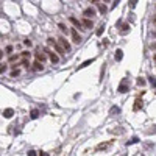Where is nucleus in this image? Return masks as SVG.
<instances>
[{
	"label": "nucleus",
	"instance_id": "obj_1",
	"mask_svg": "<svg viewBox=\"0 0 156 156\" xmlns=\"http://www.w3.org/2000/svg\"><path fill=\"white\" fill-rule=\"evenodd\" d=\"M47 44H48V45H52V47L55 48V52H56L59 56H64V55H66L64 48H63V47L59 45V42H58V41H55L53 38H48V39H47Z\"/></svg>",
	"mask_w": 156,
	"mask_h": 156
},
{
	"label": "nucleus",
	"instance_id": "obj_2",
	"mask_svg": "<svg viewBox=\"0 0 156 156\" xmlns=\"http://www.w3.org/2000/svg\"><path fill=\"white\" fill-rule=\"evenodd\" d=\"M44 53L47 55V58H50V61H52L53 64H58V63H59V55H58L56 52H53V50H50V48H44Z\"/></svg>",
	"mask_w": 156,
	"mask_h": 156
},
{
	"label": "nucleus",
	"instance_id": "obj_3",
	"mask_svg": "<svg viewBox=\"0 0 156 156\" xmlns=\"http://www.w3.org/2000/svg\"><path fill=\"white\" fill-rule=\"evenodd\" d=\"M58 42H59V45L64 48V52H67V53L70 52V44H69V41H67L64 36H61V38L58 39Z\"/></svg>",
	"mask_w": 156,
	"mask_h": 156
},
{
	"label": "nucleus",
	"instance_id": "obj_4",
	"mask_svg": "<svg viewBox=\"0 0 156 156\" xmlns=\"http://www.w3.org/2000/svg\"><path fill=\"white\" fill-rule=\"evenodd\" d=\"M34 58H36V61H39V63H44L45 59H47V55L44 53V50L41 52V50H38L36 53H34Z\"/></svg>",
	"mask_w": 156,
	"mask_h": 156
},
{
	"label": "nucleus",
	"instance_id": "obj_5",
	"mask_svg": "<svg viewBox=\"0 0 156 156\" xmlns=\"http://www.w3.org/2000/svg\"><path fill=\"white\" fill-rule=\"evenodd\" d=\"M70 34H72V41H73L75 44H80V42H81V36L78 34V31H77L75 28H72V31H70Z\"/></svg>",
	"mask_w": 156,
	"mask_h": 156
},
{
	"label": "nucleus",
	"instance_id": "obj_6",
	"mask_svg": "<svg viewBox=\"0 0 156 156\" xmlns=\"http://www.w3.org/2000/svg\"><path fill=\"white\" fill-rule=\"evenodd\" d=\"M83 16L88 17V19H91V17L95 16V9H94V8H86V9L83 11Z\"/></svg>",
	"mask_w": 156,
	"mask_h": 156
},
{
	"label": "nucleus",
	"instance_id": "obj_7",
	"mask_svg": "<svg viewBox=\"0 0 156 156\" xmlns=\"http://www.w3.org/2000/svg\"><path fill=\"white\" fill-rule=\"evenodd\" d=\"M81 27H84V28L88 30V28H92L94 25H92V20H91V19H88V17H84V19L81 20Z\"/></svg>",
	"mask_w": 156,
	"mask_h": 156
},
{
	"label": "nucleus",
	"instance_id": "obj_8",
	"mask_svg": "<svg viewBox=\"0 0 156 156\" xmlns=\"http://www.w3.org/2000/svg\"><path fill=\"white\" fill-rule=\"evenodd\" d=\"M128 88H130V86H128L127 80H123V81L120 83V86H119V92H120V94H123V92H127V91H128Z\"/></svg>",
	"mask_w": 156,
	"mask_h": 156
},
{
	"label": "nucleus",
	"instance_id": "obj_9",
	"mask_svg": "<svg viewBox=\"0 0 156 156\" xmlns=\"http://www.w3.org/2000/svg\"><path fill=\"white\" fill-rule=\"evenodd\" d=\"M111 144H113L111 141H109V142H103V144H98V145L95 147V150H98V152H100V150H106V148H109V147H111Z\"/></svg>",
	"mask_w": 156,
	"mask_h": 156
},
{
	"label": "nucleus",
	"instance_id": "obj_10",
	"mask_svg": "<svg viewBox=\"0 0 156 156\" xmlns=\"http://www.w3.org/2000/svg\"><path fill=\"white\" fill-rule=\"evenodd\" d=\"M13 116H14V109H11V108H6V109L3 111V117L9 119V117H13Z\"/></svg>",
	"mask_w": 156,
	"mask_h": 156
},
{
	"label": "nucleus",
	"instance_id": "obj_11",
	"mask_svg": "<svg viewBox=\"0 0 156 156\" xmlns=\"http://www.w3.org/2000/svg\"><path fill=\"white\" fill-rule=\"evenodd\" d=\"M69 20H70V22H72V23H73V25H75L77 28H80V27H81V22H80V20H78L77 17H73V16H70V17H69Z\"/></svg>",
	"mask_w": 156,
	"mask_h": 156
},
{
	"label": "nucleus",
	"instance_id": "obj_12",
	"mask_svg": "<svg viewBox=\"0 0 156 156\" xmlns=\"http://www.w3.org/2000/svg\"><path fill=\"white\" fill-rule=\"evenodd\" d=\"M114 58H116V61H122V58H123V52L119 48V50L116 52V56H114Z\"/></svg>",
	"mask_w": 156,
	"mask_h": 156
},
{
	"label": "nucleus",
	"instance_id": "obj_13",
	"mask_svg": "<svg viewBox=\"0 0 156 156\" xmlns=\"http://www.w3.org/2000/svg\"><path fill=\"white\" fill-rule=\"evenodd\" d=\"M33 66H34V70H44V64H42V63H39V61H36Z\"/></svg>",
	"mask_w": 156,
	"mask_h": 156
},
{
	"label": "nucleus",
	"instance_id": "obj_14",
	"mask_svg": "<svg viewBox=\"0 0 156 156\" xmlns=\"http://www.w3.org/2000/svg\"><path fill=\"white\" fill-rule=\"evenodd\" d=\"M134 103H136V105H134V108H133L134 111H138L139 108H142V100H141V98H136V102H134Z\"/></svg>",
	"mask_w": 156,
	"mask_h": 156
},
{
	"label": "nucleus",
	"instance_id": "obj_15",
	"mask_svg": "<svg viewBox=\"0 0 156 156\" xmlns=\"http://www.w3.org/2000/svg\"><path fill=\"white\" fill-rule=\"evenodd\" d=\"M19 58H22V56H20V55H11V56H9V63H16Z\"/></svg>",
	"mask_w": 156,
	"mask_h": 156
},
{
	"label": "nucleus",
	"instance_id": "obj_16",
	"mask_svg": "<svg viewBox=\"0 0 156 156\" xmlns=\"http://www.w3.org/2000/svg\"><path fill=\"white\" fill-rule=\"evenodd\" d=\"M94 63V59H88V61H84L81 66H78V69H83V67H86V66H89V64H92Z\"/></svg>",
	"mask_w": 156,
	"mask_h": 156
},
{
	"label": "nucleus",
	"instance_id": "obj_17",
	"mask_svg": "<svg viewBox=\"0 0 156 156\" xmlns=\"http://www.w3.org/2000/svg\"><path fill=\"white\" fill-rule=\"evenodd\" d=\"M98 11H100L102 14H105V13H106V6H105L103 3H98Z\"/></svg>",
	"mask_w": 156,
	"mask_h": 156
},
{
	"label": "nucleus",
	"instance_id": "obj_18",
	"mask_svg": "<svg viewBox=\"0 0 156 156\" xmlns=\"http://www.w3.org/2000/svg\"><path fill=\"white\" fill-rule=\"evenodd\" d=\"M39 117V111L38 109H33L31 111V119H38Z\"/></svg>",
	"mask_w": 156,
	"mask_h": 156
},
{
	"label": "nucleus",
	"instance_id": "obj_19",
	"mask_svg": "<svg viewBox=\"0 0 156 156\" xmlns=\"http://www.w3.org/2000/svg\"><path fill=\"white\" fill-rule=\"evenodd\" d=\"M58 28H59L63 33H67V27H66L64 23H59V25H58Z\"/></svg>",
	"mask_w": 156,
	"mask_h": 156
},
{
	"label": "nucleus",
	"instance_id": "obj_20",
	"mask_svg": "<svg viewBox=\"0 0 156 156\" xmlns=\"http://www.w3.org/2000/svg\"><path fill=\"white\" fill-rule=\"evenodd\" d=\"M127 31H130V25H128V23H125V25H122V33L125 34Z\"/></svg>",
	"mask_w": 156,
	"mask_h": 156
},
{
	"label": "nucleus",
	"instance_id": "obj_21",
	"mask_svg": "<svg viewBox=\"0 0 156 156\" xmlns=\"http://www.w3.org/2000/svg\"><path fill=\"white\" fill-rule=\"evenodd\" d=\"M30 55H31L30 52H22V53H20V56L25 58V59H30Z\"/></svg>",
	"mask_w": 156,
	"mask_h": 156
},
{
	"label": "nucleus",
	"instance_id": "obj_22",
	"mask_svg": "<svg viewBox=\"0 0 156 156\" xmlns=\"http://www.w3.org/2000/svg\"><path fill=\"white\" fill-rule=\"evenodd\" d=\"M103 30H105V25H100V28L97 30V36H100V34L103 33Z\"/></svg>",
	"mask_w": 156,
	"mask_h": 156
},
{
	"label": "nucleus",
	"instance_id": "obj_23",
	"mask_svg": "<svg viewBox=\"0 0 156 156\" xmlns=\"http://www.w3.org/2000/svg\"><path fill=\"white\" fill-rule=\"evenodd\" d=\"M20 73V70H17V69H13V72H11V77H17Z\"/></svg>",
	"mask_w": 156,
	"mask_h": 156
},
{
	"label": "nucleus",
	"instance_id": "obj_24",
	"mask_svg": "<svg viewBox=\"0 0 156 156\" xmlns=\"http://www.w3.org/2000/svg\"><path fill=\"white\" fill-rule=\"evenodd\" d=\"M128 3H130V8H136V3H138V0H130Z\"/></svg>",
	"mask_w": 156,
	"mask_h": 156
},
{
	"label": "nucleus",
	"instance_id": "obj_25",
	"mask_svg": "<svg viewBox=\"0 0 156 156\" xmlns=\"http://www.w3.org/2000/svg\"><path fill=\"white\" fill-rule=\"evenodd\" d=\"M6 70V64H0V73H5Z\"/></svg>",
	"mask_w": 156,
	"mask_h": 156
},
{
	"label": "nucleus",
	"instance_id": "obj_26",
	"mask_svg": "<svg viewBox=\"0 0 156 156\" xmlns=\"http://www.w3.org/2000/svg\"><path fill=\"white\" fill-rule=\"evenodd\" d=\"M23 44H25L27 47H31V41H30V39H25V41H23Z\"/></svg>",
	"mask_w": 156,
	"mask_h": 156
},
{
	"label": "nucleus",
	"instance_id": "obj_27",
	"mask_svg": "<svg viewBox=\"0 0 156 156\" xmlns=\"http://www.w3.org/2000/svg\"><path fill=\"white\" fill-rule=\"evenodd\" d=\"M5 52H6V53H11V52H13V45H8V47L5 48Z\"/></svg>",
	"mask_w": 156,
	"mask_h": 156
},
{
	"label": "nucleus",
	"instance_id": "obj_28",
	"mask_svg": "<svg viewBox=\"0 0 156 156\" xmlns=\"http://www.w3.org/2000/svg\"><path fill=\"white\" fill-rule=\"evenodd\" d=\"M138 84H139V86H144V84H145V81H144V80H141V78H139V80H138Z\"/></svg>",
	"mask_w": 156,
	"mask_h": 156
},
{
	"label": "nucleus",
	"instance_id": "obj_29",
	"mask_svg": "<svg viewBox=\"0 0 156 156\" xmlns=\"http://www.w3.org/2000/svg\"><path fill=\"white\" fill-rule=\"evenodd\" d=\"M119 111H120V109H119V108H113V109H111V114H114V113H116V114H117V113H119Z\"/></svg>",
	"mask_w": 156,
	"mask_h": 156
},
{
	"label": "nucleus",
	"instance_id": "obj_30",
	"mask_svg": "<svg viewBox=\"0 0 156 156\" xmlns=\"http://www.w3.org/2000/svg\"><path fill=\"white\" fill-rule=\"evenodd\" d=\"M28 156H36V152H34V150H30V152H28Z\"/></svg>",
	"mask_w": 156,
	"mask_h": 156
},
{
	"label": "nucleus",
	"instance_id": "obj_31",
	"mask_svg": "<svg viewBox=\"0 0 156 156\" xmlns=\"http://www.w3.org/2000/svg\"><path fill=\"white\" fill-rule=\"evenodd\" d=\"M150 48H152V50H156V42H152V44H150Z\"/></svg>",
	"mask_w": 156,
	"mask_h": 156
},
{
	"label": "nucleus",
	"instance_id": "obj_32",
	"mask_svg": "<svg viewBox=\"0 0 156 156\" xmlns=\"http://www.w3.org/2000/svg\"><path fill=\"white\" fill-rule=\"evenodd\" d=\"M2 58H3V52H0V59H2Z\"/></svg>",
	"mask_w": 156,
	"mask_h": 156
},
{
	"label": "nucleus",
	"instance_id": "obj_33",
	"mask_svg": "<svg viewBox=\"0 0 156 156\" xmlns=\"http://www.w3.org/2000/svg\"><path fill=\"white\" fill-rule=\"evenodd\" d=\"M41 156H48L47 153H41Z\"/></svg>",
	"mask_w": 156,
	"mask_h": 156
},
{
	"label": "nucleus",
	"instance_id": "obj_34",
	"mask_svg": "<svg viewBox=\"0 0 156 156\" xmlns=\"http://www.w3.org/2000/svg\"><path fill=\"white\" fill-rule=\"evenodd\" d=\"M153 61H155V63H156V55H155V56H153Z\"/></svg>",
	"mask_w": 156,
	"mask_h": 156
},
{
	"label": "nucleus",
	"instance_id": "obj_35",
	"mask_svg": "<svg viewBox=\"0 0 156 156\" xmlns=\"http://www.w3.org/2000/svg\"><path fill=\"white\" fill-rule=\"evenodd\" d=\"M153 22H155V23H156V16H155V19H153Z\"/></svg>",
	"mask_w": 156,
	"mask_h": 156
},
{
	"label": "nucleus",
	"instance_id": "obj_36",
	"mask_svg": "<svg viewBox=\"0 0 156 156\" xmlns=\"http://www.w3.org/2000/svg\"><path fill=\"white\" fill-rule=\"evenodd\" d=\"M105 2H108V0H105Z\"/></svg>",
	"mask_w": 156,
	"mask_h": 156
},
{
	"label": "nucleus",
	"instance_id": "obj_37",
	"mask_svg": "<svg viewBox=\"0 0 156 156\" xmlns=\"http://www.w3.org/2000/svg\"><path fill=\"white\" fill-rule=\"evenodd\" d=\"M155 36H156V33H155Z\"/></svg>",
	"mask_w": 156,
	"mask_h": 156
}]
</instances>
